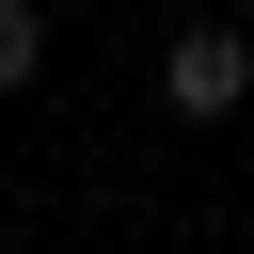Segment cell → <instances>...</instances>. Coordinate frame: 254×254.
Instances as JSON below:
<instances>
[{"mask_svg":"<svg viewBox=\"0 0 254 254\" xmlns=\"http://www.w3.org/2000/svg\"><path fill=\"white\" fill-rule=\"evenodd\" d=\"M159 95H175L190 127H222V111L254 95V32H222V16H190V32L159 48Z\"/></svg>","mask_w":254,"mask_h":254,"instance_id":"1","label":"cell"},{"mask_svg":"<svg viewBox=\"0 0 254 254\" xmlns=\"http://www.w3.org/2000/svg\"><path fill=\"white\" fill-rule=\"evenodd\" d=\"M32 64H48V0H0V95H32Z\"/></svg>","mask_w":254,"mask_h":254,"instance_id":"2","label":"cell"}]
</instances>
